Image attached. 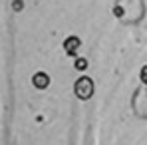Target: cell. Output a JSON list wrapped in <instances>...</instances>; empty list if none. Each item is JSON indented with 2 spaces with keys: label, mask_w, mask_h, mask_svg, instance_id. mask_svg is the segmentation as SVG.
Wrapping results in <instances>:
<instances>
[{
  "label": "cell",
  "mask_w": 147,
  "mask_h": 145,
  "mask_svg": "<svg viewBox=\"0 0 147 145\" xmlns=\"http://www.w3.org/2000/svg\"><path fill=\"white\" fill-rule=\"evenodd\" d=\"M94 90H96L94 80L88 78V76H80V78L74 82V94H76L78 99H82V101H88L90 97L94 96Z\"/></svg>",
  "instance_id": "obj_1"
},
{
  "label": "cell",
  "mask_w": 147,
  "mask_h": 145,
  "mask_svg": "<svg viewBox=\"0 0 147 145\" xmlns=\"http://www.w3.org/2000/svg\"><path fill=\"white\" fill-rule=\"evenodd\" d=\"M80 48H82V40H80L78 36H68V38L64 40V50H66L68 56L78 58V50Z\"/></svg>",
  "instance_id": "obj_2"
},
{
  "label": "cell",
  "mask_w": 147,
  "mask_h": 145,
  "mask_svg": "<svg viewBox=\"0 0 147 145\" xmlns=\"http://www.w3.org/2000/svg\"><path fill=\"white\" fill-rule=\"evenodd\" d=\"M32 84H34V88H38V90H46L50 86V76L46 72H36L32 76Z\"/></svg>",
  "instance_id": "obj_3"
},
{
  "label": "cell",
  "mask_w": 147,
  "mask_h": 145,
  "mask_svg": "<svg viewBox=\"0 0 147 145\" xmlns=\"http://www.w3.org/2000/svg\"><path fill=\"white\" fill-rule=\"evenodd\" d=\"M74 68H76L78 72H86V70H88V58H76Z\"/></svg>",
  "instance_id": "obj_4"
},
{
  "label": "cell",
  "mask_w": 147,
  "mask_h": 145,
  "mask_svg": "<svg viewBox=\"0 0 147 145\" xmlns=\"http://www.w3.org/2000/svg\"><path fill=\"white\" fill-rule=\"evenodd\" d=\"M139 80H141V82L147 86V66H143V68H141V72H139Z\"/></svg>",
  "instance_id": "obj_5"
},
{
  "label": "cell",
  "mask_w": 147,
  "mask_h": 145,
  "mask_svg": "<svg viewBox=\"0 0 147 145\" xmlns=\"http://www.w3.org/2000/svg\"><path fill=\"white\" fill-rule=\"evenodd\" d=\"M12 8H14L16 12H20V10L24 8V2H22V0H14V2H12Z\"/></svg>",
  "instance_id": "obj_6"
},
{
  "label": "cell",
  "mask_w": 147,
  "mask_h": 145,
  "mask_svg": "<svg viewBox=\"0 0 147 145\" xmlns=\"http://www.w3.org/2000/svg\"><path fill=\"white\" fill-rule=\"evenodd\" d=\"M113 14H115L117 18H123V8L121 6H113Z\"/></svg>",
  "instance_id": "obj_7"
}]
</instances>
